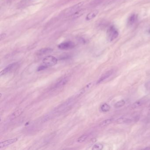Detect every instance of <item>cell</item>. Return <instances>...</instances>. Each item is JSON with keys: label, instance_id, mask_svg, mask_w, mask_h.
<instances>
[{"label": "cell", "instance_id": "obj_12", "mask_svg": "<svg viewBox=\"0 0 150 150\" xmlns=\"http://www.w3.org/2000/svg\"><path fill=\"white\" fill-rule=\"evenodd\" d=\"M53 51V49L50 48H44L39 50V51L37 52V55L39 56H41L51 53Z\"/></svg>", "mask_w": 150, "mask_h": 150}, {"label": "cell", "instance_id": "obj_18", "mask_svg": "<svg viewBox=\"0 0 150 150\" xmlns=\"http://www.w3.org/2000/svg\"><path fill=\"white\" fill-rule=\"evenodd\" d=\"M103 145L101 143H96L92 147V150H101L103 149Z\"/></svg>", "mask_w": 150, "mask_h": 150}, {"label": "cell", "instance_id": "obj_23", "mask_svg": "<svg viewBox=\"0 0 150 150\" xmlns=\"http://www.w3.org/2000/svg\"><path fill=\"white\" fill-rule=\"evenodd\" d=\"M146 87L147 90L150 91V82H149L146 83Z\"/></svg>", "mask_w": 150, "mask_h": 150}, {"label": "cell", "instance_id": "obj_6", "mask_svg": "<svg viewBox=\"0 0 150 150\" xmlns=\"http://www.w3.org/2000/svg\"><path fill=\"white\" fill-rule=\"evenodd\" d=\"M114 73V70H110L107 71L104 74H102L100 78L98 80L97 82V84H99L101 83L102 82H103L104 80L107 79V78H109L110 76H111Z\"/></svg>", "mask_w": 150, "mask_h": 150}, {"label": "cell", "instance_id": "obj_7", "mask_svg": "<svg viewBox=\"0 0 150 150\" xmlns=\"http://www.w3.org/2000/svg\"><path fill=\"white\" fill-rule=\"evenodd\" d=\"M18 140L17 138L5 140L0 143V148H2L8 146L11 144H13Z\"/></svg>", "mask_w": 150, "mask_h": 150}, {"label": "cell", "instance_id": "obj_15", "mask_svg": "<svg viewBox=\"0 0 150 150\" xmlns=\"http://www.w3.org/2000/svg\"><path fill=\"white\" fill-rule=\"evenodd\" d=\"M113 121H114L113 119H106L100 123V124H99V126L101 127L106 126L111 124V123H112Z\"/></svg>", "mask_w": 150, "mask_h": 150}, {"label": "cell", "instance_id": "obj_8", "mask_svg": "<svg viewBox=\"0 0 150 150\" xmlns=\"http://www.w3.org/2000/svg\"><path fill=\"white\" fill-rule=\"evenodd\" d=\"M132 121V120L126 118V117H121L119 118V119L116 120V122L117 123V124H126V123H129L131 122Z\"/></svg>", "mask_w": 150, "mask_h": 150}, {"label": "cell", "instance_id": "obj_24", "mask_svg": "<svg viewBox=\"0 0 150 150\" xmlns=\"http://www.w3.org/2000/svg\"><path fill=\"white\" fill-rule=\"evenodd\" d=\"M144 149H148V150H150V148H144Z\"/></svg>", "mask_w": 150, "mask_h": 150}, {"label": "cell", "instance_id": "obj_22", "mask_svg": "<svg viewBox=\"0 0 150 150\" xmlns=\"http://www.w3.org/2000/svg\"><path fill=\"white\" fill-rule=\"evenodd\" d=\"M6 36V34L5 33H3L1 34L0 35V39L2 40V39H4Z\"/></svg>", "mask_w": 150, "mask_h": 150}, {"label": "cell", "instance_id": "obj_9", "mask_svg": "<svg viewBox=\"0 0 150 150\" xmlns=\"http://www.w3.org/2000/svg\"><path fill=\"white\" fill-rule=\"evenodd\" d=\"M69 81V78L67 77H66L64 78H62L60 81L58 82L57 84L55 85L54 88L55 89H57V88H60L62 87L63 86H64L67 83V82Z\"/></svg>", "mask_w": 150, "mask_h": 150}, {"label": "cell", "instance_id": "obj_1", "mask_svg": "<svg viewBox=\"0 0 150 150\" xmlns=\"http://www.w3.org/2000/svg\"><path fill=\"white\" fill-rule=\"evenodd\" d=\"M119 35V33L117 28L114 26L109 27L107 32V40L109 41H112L117 38Z\"/></svg>", "mask_w": 150, "mask_h": 150}, {"label": "cell", "instance_id": "obj_13", "mask_svg": "<svg viewBox=\"0 0 150 150\" xmlns=\"http://www.w3.org/2000/svg\"><path fill=\"white\" fill-rule=\"evenodd\" d=\"M136 18L137 16L136 14H133L132 15H131L128 20V24L129 25H132L133 24H134L135 22L136 21Z\"/></svg>", "mask_w": 150, "mask_h": 150}, {"label": "cell", "instance_id": "obj_5", "mask_svg": "<svg viewBox=\"0 0 150 150\" xmlns=\"http://www.w3.org/2000/svg\"><path fill=\"white\" fill-rule=\"evenodd\" d=\"M75 47V44L74 42L70 41H68L61 43L58 45V48L62 50H68L72 49Z\"/></svg>", "mask_w": 150, "mask_h": 150}, {"label": "cell", "instance_id": "obj_2", "mask_svg": "<svg viewBox=\"0 0 150 150\" xmlns=\"http://www.w3.org/2000/svg\"><path fill=\"white\" fill-rule=\"evenodd\" d=\"M84 2H81L77 4L74 6L66 9L64 12V15L66 16H72L76 12L78 11L82 8V6L84 4Z\"/></svg>", "mask_w": 150, "mask_h": 150}, {"label": "cell", "instance_id": "obj_14", "mask_svg": "<svg viewBox=\"0 0 150 150\" xmlns=\"http://www.w3.org/2000/svg\"><path fill=\"white\" fill-rule=\"evenodd\" d=\"M85 12V10L84 9H80L78 10V11L76 12L74 14L71 16L73 19H77L82 16Z\"/></svg>", "mask_w": 150, "mask_h": 150}, {"label": "cell", "instance_id": "obj_25", "mask_svg": "<svg viewBox=\"0 0 150 150\" xmlns=\"http://www.w3.org/2000/svg\"><path fill=\"white\" fill-rule=\"evenodd\" d=\"M149 111L150 112V104L149 105Z\"/></svg>", "mask_w": 150, "mask_h": 150}, {"label": "cell", "instance_id": "obj_4", "mask_svg": "<svg viewBox=\"0 0 150 150\" xmlns=\"http://www.w3.org/2000/svg\"><path fill=\"white\" fill-rule=\"evenodd\" d=\"M19 66V63L17 62H14L8 65V66L4 69V70L0 72V75L1 76L5 74H8L10 73H12L14 70H16Z\"/></svg>", "mask_w": 150, "mask_h": 150}, {"label": "cell", "instance_id": "obj_11", "mask_svg": "<svg viewBox=\"0 0 150 150\" xmlns=\"http://www.w3.org/2000/svg\"><path fill=\"white\" fill-rule=\"evenodd\" d=\"M145 101H146V99H142L138 100L136 102H135L134 103H133V105L132 106V107L133 108H136L140 107L145 103Z\"/></svg>", "mask_w": 150, "mask_h": 150}, {"label": "cell", "instance_id": "obj_17", "mask_svg": "<svg viewBox=\"0 0 150 150\" xmlns=\"http://www.w3.org/2000/svg\"><path fill=\"white\" fill-rule=\"evenodd\" d=\"M125 101L124 99H122L120 100L119 101L117 102L115 104V107L116 108H120V107H122L124 106L125 105Z\"/></svg>", "mask_w": 150, "mask_h": 150}, {"label": "cell", "instance_id": "obj_16", "mask_svg": "<svg viewBox=\"0 0 150 150\" xmlns=\"http://www.w3.org/2000/svg\"><path fill=\"white\" fill-rule=\"evenodd\" d=\"M110 109H111L110 106L108 104L106 103L103 104L100 107L101 111L103 112H108L110 110Z\"/></svg>", "mask_w": 150, "mask_h": 150}, {"label": "cell", "instance_id": "obj_21", "mask_svg": "<svg viewBox=\"0 0 150 150\" xmlns=\"http://www.w3.org/2000/svg\"><path fill=\"white\" fill-rule=\"evenodd\" d=\"M47 67H48V66H46V65H42V66H39V67L37 69V71H41V70H44L45 69H46Z\"/></svg>", "mask_w": 150, "mask_h": 150}, {"label": "cell", "instance_id": "obj_3", "mask_svg": "<svg viewBox=\"0 0 150 150\" xmlns=\"http://www.w3.org/2000/svg\"><path fill=\"white\" fill-rule=\"evenodd\" d=\"M58 62V60L55 57L49 56L43 59V62L44 65L48 67L55 66Z\"/></svg>", "mask_w": 150, "mask_h": 150}, {"label": "cell", "instance_id": "obj_10", "mask_svg": "<svg viewBox=\"0 0 150 150\" xmlns=\"http://www.w3.org/2000/svg\"><path fill=\"white\" fill-rule=\"evenodd\" d=\"M99 13L98 10H95L90 12L86 17V20L89 21L95 17Z\"/></svg>", "mask_w": 150, "mask_h": 150}, {"label": "cell", "instance_id": "obj_19", "mask_svg": "<svg viewBox=\"0 0 150 150\" xmlns=\"http://www.w3.org/2000/svg\"><path fill=\"white\" fill-rule=\"evenodd\" d=\"M23 112V111L21 109H20V110H19L17 111H16V112H14L12 114L11 117L12 119H13L14 118H16V117L19 116L20 115H21Z\"/></svg>", "mask_w": 150, "mask_h": 150}, {"label": "cell", "instance_id": "obj_20", "mask_svg": "<svg viewBox=\"0 0 150 150\" xmlns=\"http://www.w3.org/2000/svg\"><path fill=\"white\" fill-rule=\"evenodd\" d=\"M88 137V136L87 135L85 134L82 135V136H80L79 138H78V143H80L84 142V141H85L86 140V139Z\"/></svg>", "mask_w": 150, "mask_h": 150}]
</instances>
